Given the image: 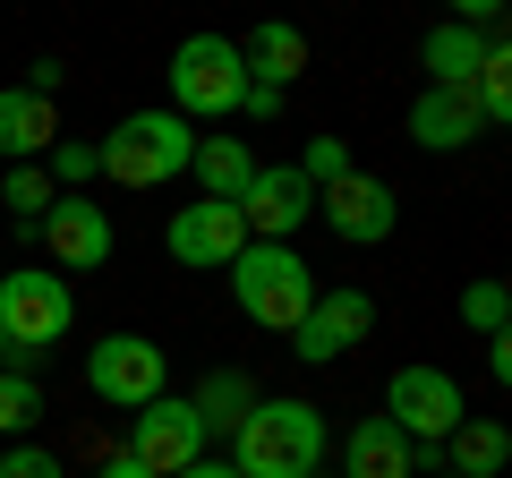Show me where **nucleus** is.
Listing matches in <instances>:
<instances>
[{
	"label": "nucleus",
	"mask_w": 512,
	"mask_h": 478,
	"mask_svg": "<svg viewBox=\"0 0 512 478\" xmlns=\"http://www.w3.org/2000/svg\"><path fill=\"white\" fill-rule=\"evenodd\" d=\"M231 470L239 478H308V470H325V410L291 402V393L256 402L231 427Z\"/></svg>",
	"instance_id": "obj_1"
},
{
	"label": "nucleus",
	"mask_w": 512,
	"mask_h": 478,
	"mask_svg": "<svg viewBox=\"0 0 512 478\" xmlns=\"http://www.w3.org/2000/svg\"><path fill=\"white\" fill-rule=\"evenodd\" d=\"M69 325H77V291H69V274H52V265L0 274V376H26Z\"/></svg>",
	"instance_id": "obj_2"
},
{
	"label": "nucleus",
	"mask_w": 512,
	"mask_h": 478,
	"mask_svg": "<svg viewBox=\"0 0 512 478\" xmlns=\"http://www.w3.org/2000/svg\"><path fill=\"white\" fill-rule=\"evenodd\" d=\"M231 299H239V316H248V325L291 333L299 316L316 308V274H308V257H299V248H282V239H248V248L231 257Z\"/></svg>",
	"instance_id": "obj_3"
},
{
	"label": "nucleus",
	"mask_w": 512,
	"mask_h": 478,
	"mask_svg": "<svg viewBox=\"0 0 512 478\" xmlns=\"http://www.w3.org/2000/svg\"><path fill=\"white\" fill-rule=\"evenodd\" d=\"M94 154H103V180H120V188H171L188 171V154H197V129L180 111H128Z\"/></svg>",
	"instance_id": "obj_4"
},
{
	"label": "nucleus",
	"mask_w": 512,
	"mask_h": 478,
	"mask_svg": "<svg viewBox=\"0 0 512 478\" xmlns=\"http://www.w3.org/2000/svg\"><path fill=\"white\" fill-rule=\"evenodd\" d=\"M239 94H248V69H239L231 35H188L171 52V111L180 120H231Z\"/></svg>",
	"instance_id": "obj_5"
},
{
	"label": "nucleus",
	"mask_w": 512,
	"mask_h": 478,
	"mask_svg": "<svg viewBox=\"0 0 512 478\" xmlns=\"http://www.w3.org/2000/svg\"><path fill=\"white\" fill-rule=\"evenodd\" d=\"M86 393L103 410H146L171 393V359L163 342H146V333H103V342L86 350Z\"/></svg>",
	"instance_id": "obj_6"
},
{
	"label": "nucleus",
	"mask_w": 512,
	"mask_h": 478,
	"mask_svg": "<svg viewBox=\"0 0 512 478\" xmlns=\"http://www.w3.org/2000/svg\"><path fill=\"white\" fill-rule=\"evenodd\" d=\"M384 419L427 453V444H444L461 427V385L444 368H427V359H410V368H393V385H384Z\"/></svg>",
	"instance_id": "obj_7"
},
{
	"label": "nucleus",
	"mask_w": 512,
	"mask_h": 478,
	"mask_svg": "<svg viewBox=\"0 0 512 478\" xmlns=\"http://www.w3.org/2000/svg\"><path fill=\"white\" fill-rule=\"evenodd\" d=\"M128 461H146L154 478H180L188 461H205V419L180 402V393L128 410Z\"/></svg>",
	"instance_id": "obj_8"
},
{
	"label": "nucleus",
	"mask_w": 512,
	"mask_h": 478,
	"mask_svg": "<svg viewBox=\"0 0 512 478\" xmlns=\"http://www.w3.org/2000/svg\"><path fill=\"white\" fill-rule=\"evenodd\" d=\"M316 214H325L333 239H350V248H376V239H393V222H402V205H393V188L367 180V171H342L333 188H316Z\"/></svg>",
	"instance_id": "obj_9"
},
{
	"label": "nucleus",
	"mask_w": 512,
	"mask_h": 478,
	"mask_svg": "<svg viewBox=\"0 0 512 478\" xmlns=\"http://www.w3.org/2000/svg\"><path fill=\"white\" fill-rule=\"evenodd\" d=\"M316 214V188L299 180L291 163H256V180L239 188V222H248V239H282L291 248V231Z\"/></svg>",
	"instance_id": "obj_10"
},
{
	"label": "nucleus",
	"mask_w": 512,
	"mask_h": 478,
	"mask_svg": "<svg viewBox=\"0 0 512 478\" xmlns=\"http://www.w3.org/2000/svg\"><path fill=\"white\" fill-rule=\"evenodd\" d=\"M35 239L52 248V274H94V265H111V214L86 197H60L52 214L35 222Z\"/></svg>",
	"instance_id": "obj_11"
},
{
	"label": "nucleus",
	"mask_w": 512,
	"mask_h": 478,
	"mask_svg": "<svg viewBox=\"0 0 512 478\" xmlns=\"http://www.w3.org/2000/svg\"><path fill=\"white\" fill-rule=\"evenodd\" d=\"M367 325H376V299L367 291H316V308L291 325V350L308 359V368H325V359H342L350 342H367Z\"/></svg>",
	"instance_id": "obj_12"
},
{
	"label": "nucleus",
	"mask_w": 512,
	"mask_h": 478,
	"mask_svg": "<svg viewBox=\"0 0 512 478\" xmlns=\"http://www.w3.org/2000/svg\"><path fill=\"white\" fill-rule=\"evenodd\" d=\"M163 248L188 265V274H197V265H222V274H231V257L248 248V222H239V205H214V197H205V205H180V214H171Z\"/></svg>",
	"instance_id": "obj_13"
},
{
	"label": "nucleus",
	"mask_w": 512,
	"mask_h": 478,
	"mask_svg": "<svg viewBox=\"0 0 512 478\" xmlns=\"http://www.w3.org/2000/svg\"><path fill=\"white\" fill-rule=\"evenodd\" d=\"M60 146V111L35 86H0V163H43Z\"/></svg>",
	"instance_id": "obj_14"
},
{
	"label": "nucleus",
	"mask_w": 512,
	"mask_h": 478,
	"mask_svg": "<svg viewBox=\"0 0 512 478\" xmlns=\"http://www.w3.org/2000/svg\"><path fill=\"white\" fill-rule=\"evenodd\" d=\"M410 470H419V444L393 419H359L342 436V478H410Z\"/></svg>",
	"instance_id": "obj_15"
},
{
	"label": "nucleus",
	"mask_w": 512,
	"mask_h": 478,
	"mask_svg": "<svg viewBox=\"0 0 512 478\" xmlns=\"http://www.w3.org/2000/svg\"><path fill=\"white\" fill-rule=\"evenodd\" d=\"M410 137H419L427 154H453V146H470V137H478V111H470V94H444V86H427L419 103H410Z\"/></svg>",
	"instance_id": "obj_16"
},
{
	"label": "nucleus",
	"mask_w": 512,
	"mask_h": 478,
	"mask_svg": "<svg viewBox=\"0 0 512 478\" xmlns=\"http://www.w3.org/2000/svg\"><path fill=\"white\" fill-rule=\"evenodd\" d=\"M239 69H248L256 86H282V94H291V77L308 69V35H299V26H256V35L239 43Z\"/></svg>",
	"instance_id": "obj_17"
},
{
	"label": "nucleus",
	"mask_w": 512,
	"mask_h": 478,
	"mask_svg": "<svg viewBox=\"0 0 512 478\" xmlns=\"http://www.w3.org/2000/svg\"><path fill=\"white\" fill-rule=\"evenodd\" d=\"M478 60H487V35H470V26H453V18H444L436 35H427L419 69H427V86L461 94V86H470V77H478Z\"/></svg>",
	"instance_id": "obj_18"
},
{
	"label": "nucleus",
	"mask_w": 512,
	"mask_h": 478,
	"mask_svg": "<svg viewBox=\"0 0 512 478\" xmlns=\"http://www.w3.org/2000/svg\"><path fill=\"white\" fill-rule=\"evenodd\" d=\"M188 171H197V188L214 205H239V188L256 180V154L239 146V137H197V154H188Z\"/></svg>",
	"instance_id": "obj_19"
},
{
	"label": "nucleus",
	"mask_w": 512,
	"mask_h": 478,
	"mask_svg": "<svg viewBox=\"0 0 512 478\" xmlns=\"http://www.w3.org/2000/svg\"><path fill=\"white\" fill-rule=\"evenodd\" d=\"M444 453H453V478H495L512 461V427L504 419H461L444 436Z\"/></svg>",
	"instance_id": "obj_20"
},
{
	"label": "nucleus",
	"mask_w": 512,
	"mask_h": 478,
	"mask_svg": "<svg viewBox=\"0 0 512 478\" xmlns=\"http://www.w3.org/2000/svg\"><path fill=\"white\" fill-rule=\"evenodd\" d=\"M188 410L205 419V436H214V427H239L256 410V385H248V376H231V368H214L197 393H188Z\"/></svg>",
	"instance_id": "obj_21"
},
{
	"label": "nucleus",
	"mask_w": 512,
	"mask_h": 478,
	"mask_svg": "<svg viewBox=\"0 0 512 478\" xmlns=\"http://www.w3.org/2000/svg\"><path fill=\"white\" fill-rule=\"evenodd\" d=\"M0 205H9L18 222H43V214L60 205V188H52V171H43V163H9V180H0Z\"/></svg>",
	"instance_id": "obj_22"
},
{
	"label": "nucleus",
	"mask_w": 512,
	"mask_h": 478,
	"mask_svg": "<svg viewBox=\"0 0 512 478\" xmlns=\"http://www.w3.org/2000/svg\"><path fill=\"white\" fill-rule=\"evenodd\" d=\"M43 410H52V402H43V385H35V376H0V436H18V444H26Z\"/></svg>",
	"instance_id": "obj_23"
},
{
	"label": "nucleus",
	"mask_w": 512,
	"mask_h": 478,
	"mask_svg": "<svg viewBox=\"0 0 512 478\" xmlns=\"http://www.w3.org/2000/svg\"><path fill=\"white\" fill-rule=\"evenodd\" d=\"M461 316H470L487 342H504V333H512V291H504V282H470V291H461Z\"/></svg>",
	"instance_id": "obj_24"
},
{
	"label": "nucleus",
	"mask_w": 512,
	"mask_h": 478,
	"mask_svg": "<svg viewBox=\"0 0 512 478\" xmlns=\"http://www.w3.org/2000/svg\"><path fill=\"white\" fill-rule=\"evenodd\" d=\"M86 180H103V154H94L86 137H60V146H52V188H69V197H77Z\"/></svg>",
	"instance_id": "obj_25"
},
{
	"label": "nucleus",
	"mask_w": 512,
	"mask_h": 478,
	"mask_svg": "<svg viewBox=\"0 0 512 478\" xmlns=\"http://www.w3.org/2000/svg\"><path fill=\"white\" fill-rule=\"evenodd\" d=\"M291 171H299L308 188H333V180L350 171V146H342V137H308V154H299Z\"/></svg>",
	"instance_id": "obj_26"
},
{
	"label": "nucleus",
	"mask_w": 512,
	"mask_h": 478,
	"mask_svg": "<svg viewBox=\"0 0 512 478\" xmlns=\"http://www.w3.org/2000/svg\"><path fill=\"white\" fill-rule=\"evenodd\" d=\"M0 478H60V453L26 436V444H9V453H0Z\"/></svg>",
	"instance_id": "obj_27"
},
{
	"label": "nucleus",
	"mask_w": 512,
	"mask_h": 478,
	"mask_svg": "<svg viewBox=\"0 0 512 478\" xmlns=\"http://www.w3.org/2000/svg\"><path fill=\"white\" fill-rule=\"evenodd\" d=\"M239 111H248V120H282V86H256V77H248V94H239Z\"/></svg>",
	"instance_id": "obj_28"
},
{
	"label": "nucleus",
	"mask_w": 512,
	"mask_h": 478,
	"mask_svg": "<svg viewBox=\"0 0 512 478\" xmlns=\"http://www.w3.org/2000/svg\"><path fill=\"white\" fill-rule=\"evenodd\" d=\"M487 376H495V385H512V333H504V342H487Z\"/></svg>",
	"instance_id": "obj_29"
},
{
	"label": "nucleus",
	"mask_w": 512,
	"mask_h": 478,
	"mask_svg": "<svg viewBox=\"0 0 512 478\" xmlns=\"http://www.w3.org/2000/svg\"><path fill=\"white\" fill-rule=\"evenodd\" d=\"M103 478H154V470H146V461H128V453H111V461H103Z\"/></svg>",
	"instance_id": "obj_30"
},
{
	"label": "nucleus",
	"mask_w": 512,
	"mask_h": 478,
	"mask_svg": "<svg viewBox=\"0 0 512 478\" xmlns=\"http://www.w3.org/2000/svg\"><path fill=\"white\" fill-rule=\"evenodd\" d=\"M180 478H239V470H231V461H188Z\"/></svg>",
	"instance_id": "obj_31"
},
{
	"label": "nucleus",
	"mask_w": 512,
	"mask_h": 478,
	"mask_svg": "<svg viewBox=\"0 0 512 478\" xmlns=\"http://www.w3.org/2000/svg\"><path fill=\"white\" fill-rule=\"evenodd\" d=\"M308 478H325V470H308Z\"/></svg>",
	"instance_id": "obj_32"
},
{
	"label": "nucleus",
	"mask_w": 512,
	"mask_h": 478,
	"mask_svg": "<svg viewBox=\"0 0 512 478\" xmlns=\"http://www.w3.org/2000/svg\"><path fill=\"white\" fill-rule=\"evenodd\" d=\"M444 478H453V470H444Z\"/></svg>",
	"instance_id": "obj_33"
}]
</instances>
